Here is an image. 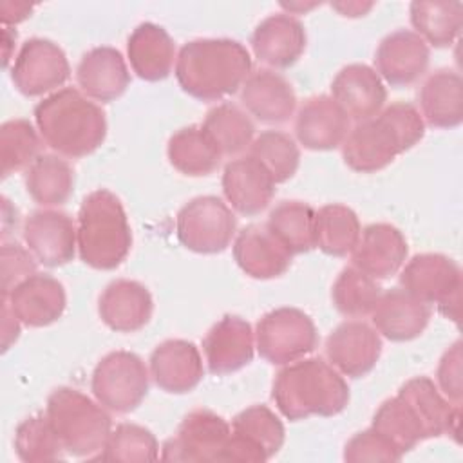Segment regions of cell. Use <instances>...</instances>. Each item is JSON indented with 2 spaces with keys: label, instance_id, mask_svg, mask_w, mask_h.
Listing matches in <instances>:
<instances>
[{
  "label": "cell",
  "instance_id": "1",
  "mask_svg": "<svg viewBox=\"0 0 463 463\" xmlns=\"http://www.w3.org/2000/svg\"><path fill=\"white\" fill-rule=\"evenodd\" d=\"M174 72L188 96L217 101L242 87L251 74V56L237 40L197 38L179 49Z\"/></svg>",
  "mask_w": 463,
  "mask_h": 463
},
{
  "label": "cell",
  "instance_id": "2",
  "mask_svg": "<svg viewBox=\"0 0 463 463\" xmlns=\"http://www.w3.org/2000/svg\"><path fill=\"white\" fill-rule=\"evenodd\" d=\"M425 134L420 110L409 101H394L374 118L358 121L342 143L345 165L371 174L391 165L400 154L412 148Z\"/></svg>",
  "mask_w": 463,
  "mask_h": 463
},
{
  "label": "cell",
  "instance_id": "3",
  "mask_svg": "<svg viewBox=\"0 0 463 463\" xmlns=\"http://www.w3.org/2000/svg\"><path fill=\"white\" fill-rule=\"evenodd\" d=\"M34 123L47 146L72 159L98 150L107 136L101 107L72 87L45 96L34 107Z\"/></svg>",
  "mask_w": 463,
  "mask_h": 463
},
{
  "label": "cell",
  "instance_id": "4",
  "mask_svg": "<svg viewBox=\"0 0 463 463\" xmlns=\"http://www.w3.org/2000/svg\"><path fill=\"white\" fill-rule=\"evenodd\" d=\"M271 398L280 414L291 421L309 416L329 418L347 407L349 387L324 358H302L277 373Z\"/></svg>",
  "mask_w": 463,
  "mask_h": 463
},
{
  "label": "cell",
  "instance_id": "5",
  "mask_svg": "<svg viewBox=\"0 0 463 463\" xmlns=\"http://www.w3.org/2000/svg\"><path fill=\"white\" fill-rule=\"evenodd\" d=\"M76 241L81 260L94 269H114L127 259L132 232L116 194L98 188L81 201Z\"/></svg>",
  "mask_w": 463,
  "mask_h": 463
},
{
  "label": "cell",
  "instance_id": "6",
  "mask_svg": "<svg viewBox=\"0 0 463 463\" xmlns=\"http://www.w3.org/2000/svg\"><path fill=\"white\" fill-rule=\"evenodd\" d=\"M45 416L67 454L98 458L112 430L107 409L74 387H58L47 398Z\"/></svg>",
  "mask_w": 463,
  "mask_h": 463
},
{
  "label": "cell",
  "instance_id": "7",
  "mask_svg": "<svg viewBox=\"0 0 463 463\" xmlns=\"http://www.w3.org/2000/svg\"><path fill=\"white\" fill-rule=\"evenodd\" d=\"M318 344L315 322L297 307H277L260 317L255 326L259 354L273 364L286 365L309 354Z\"/></svg>",
  "mask_w": 463,
  "mask_h": 463
},
{
  "label": "cell",
  "instance_id": "8",
  "mask_svg": "<svg viewBox=\"0 0 463 463\" xmlns=\"http://www.w3.org/2000/svg\"><path fill=\"white\" fill-rule=\"evenodd\" d=\"M400 286L425 304H438L439 313L458 322L461 300V269L441 253H418L400 273Z\"/></svg>",
  "mask_w": 463,
  "mask_h": 463
},
{
  "label": "cell",
  "instance_id": "9",
  "mask_svg": "<svg viewBox=\"0 0 463 463\" xmlns=\"http://www.w3.org/2000/svg\"><path fill=\"white\" fill-rule=\"evenodd\" d=\"M148 369L130 351L105 354L92 371L90 389L94 398L109 411L127 414L137 409L148 392Z\"/></svg>",
  "mask_w": 463,
  "mask_h": 463
},
{
  "label": "cell",
  "instance_id": "10",
  "mask_svg": "<svg viewBox=\"0 0 463 463\" xmlns=\"http://www.w3.org/2000/svg\"><path fill=\"white\" fill-rule=\"evenodd\" d=\"M235 230L237 219L232 208L215 195L190 199L175 217L179 242L195 253L224 251L235 237Z\"/></svg>",
  "mask_w": 463,
  "mask_h": 463
},
{
  "label": "cell",
  "instance_id": "11",
  "mask_svg": "<svg viewBox=\"0 0 463 463\" xmlns=\"http://www.w3.org/2000/svg\"><path fill=\"white\" fill-rule=\"evenodd\" d=\"M284 438L279 416L266 405H251L232 420V434L221 461H266L282 449Z\"/></svg>",
  "mask_w": 463,
  "mask_h": 463
},
{
  "label": "cell",
  "instance_id": "12",
  "mask_svg": "<svg viewBox=\"0 0 463 463\" xmlns=\"http://www.w3.org/2000/svg\"><path fill=\"white\" fill-rule=\"evenodd\" d=\"M71 76L63 49L49 38H29L11 65V81L18 92L34 98L54 92Z\"/></svg>",
  "mask_w": 463,
  "mask_h": 463
},
{
  "label": "cell",
  "instance_id": "13",
  "mask_svg": "<svg viewBox=\"0 0 463 463\" xmlns=\"http://www.w3.org/2000/svg\"><path fill=\"white\" fill-rule=\"evenodd\" d=\"M232 425L210 409H194L161 447L165 461H221Z\"/></svg>",
  "mask_w": 463,
  "mask_h": 463
},
{
  "label": "cell",
  "instance_id": "14",
  "mask_svg": "<svg viewBox=\"0 0 463 463\" xmlns=\"http://www.w3.org/2000/svg\"><path fill=\"white\" fill-rule=\"evenodd\" d=\"M24 241L40 264L58 268L74 259L78 248L76 224L61 210H34L25 217Z\"/></svg>",
  "mask_w": 463,
  "mask_h": 463
},
{
  "label": "cell",
  "instance_id": "15",
  "mask_svg": "<svg viewBox=\"0 0 463 463\" xmlns=\"http://www.w3.org/2000/svg\"><path fill=\"white\" fill-rule=\"evenodd\" d=\"M380 354V333L364 320H345L326 338V356L342 376H365L376 365Z\"/></svg>",
  "mask_w": 463,
  "mask_h": 463
},
{
  "label": "cell",
  "instance_id": "16",
  "mask_svg": "<svg viewBox=\"0 0 463 463\" xmlns=\"http://www.w3.org/2000/svg\"><path fill=\"white\" fill-rule=\"evenodd\" d=\"M430 51L411 29H396L383 36L374 52L376 74L392 87L414 83L429 67Z\"/></svg>",
  "mask_w": 463,
  "mask_h": 463
},
{
  "label": "cell",
  "instance_id": "17",
  "mask_svg": "<svg viewBox=\"0 0 463 463\" xmlns=\"http://www.w3.org/2000/svg\"><path fill=\"white\" fill-rule=\"evenodd\" d=\"M253 349L255 331L250 322L237 315H224L203 338L206 365L217 376L235 373L248 365L253 358Z\"/></svg>",
  "mask_w": 463,
  "mask_h": 463
},
{
  "label": "cell",
  "instance_id": "18",
  "mask_svg": "<svg viewBox=\"0 0 463 463\" xmlns=\"http://www.w3.org/2000/svg\"><path fill=\"white\" fill-rule=\"evenodd\" d=\"M9 307L24 326L43 327L56 322L67 306L63 284L47 273H33L5 297Z\"/></svg>",
  "mask_w": 463,
  "mask_h": 463
},
{
  "label": "cell",
  "instance_id": "19",
  "mask_svg": "<svg viewBox=\"0 0 463 463\" xmlns=\"http://www.w3.org/2000/svg\"><path fill=\"white\" fill-rule=\"evenodd\" d=\"M351 118L327 94L307 98L295 116V136L307 150H331L344 143Z\"/></svg>",
  "mask_w": 463,
  "mask_h": 463
},
{
  "label": "cell",
  "instance_id": "20",
  "mask_svg": "<svg viewBox=\"0 0 463 463\" xmlns=\"http://www.w3.org/2000/svg\"><path fill=\"white\" fill-rule=\"evenodd\" d=\"M222 194L241 215L253 217L264 212L275 194L269 172L250 154L232 159L222 172Z\"/></svg>",
  "mask_w": 463,
  "mask_h": 463
},
{
  "label": "cell",
  "instance_id": "21",
  "mask_svg": "<svg viewBox=\"0 0 463 463\" xmlns=\"http://www.w3.org/2000/svg\"><path fill=\"white\" fill-rule=\"evenodd\" d=\"M291 251L271 233L268 224L244 226L233 241V259L251 279L280 277L291 266Z\"/></svg>",
  "mask_w": 463,
  "mask_h": 463
},
{
  "label": "cell",
  "instance_id": "22",
  "mask_svg": "<svg viewBox=\"0 0 463 463\" xmlns=\"http://www.w3.org/2000/svg\"><path fill=\"white\" fill-rule=\"evenodd\" d=\"M150 378L170 394H184L199 385L204 376L203 358L195 344L183 338H168L150 354Z\"/></svg>",
  "mask_w": 463,
  "mask_h": 463
},
{
  "label": "cell",
  "instance_id": "23",
  "mask_svg": "<svg viewBox=\"0 0 463 463\" xmlns=\"http://www.w3.org/2000/svg\"><path fill=\"white\" fill-rule=\"evenodd\" d=\"M306 29L289 13H273L260 20L251 33L253 54L273 69L291 67L306 49Z\"/></svg>",
  "mask_w": 463,
  "mask_h": 463
},
{
  "label": "cell",
  "instance_id": "24",
  "mask_svg": "<svg viewBox=\"0 0 463 463\" xmlns=\"http://www.w3.org/2000/svg\"><path fill=\"white\" fill-rule=\"evenodd\" d=\"M409 248L403 233L389 222H373L360 232L351 251L353 266L373 279H389L400 271Z\"/></svg>",
  "mask_w": 463,
  "mask_h": 463
},
{
  "label": "cell",
  "instance_id": "25",
  "mask_svg": "<svg viewBox=\"0 0 463 463\" xmlns=\"http://www.w3.org/2000/svg\"><path fill=\"white\" fill-rule=\"evenodd\" d=\"M331 98L358 123L383 109L387 89L374 69L365 63H349L333 78Z\"/></svg>",
  "mask_w": 463,
  "mask_h": 463
},
{
  "label": "cell",
  "instance_id": "26",
  "mask_svg": "<svg viewBox=\"0 0 463 463\" xmlns=\"http://www.w3.org/2000/svg\"><path fill=\"white\" fill-rule=\"evenodd\" d=\"M154 300L146 286L130 279H116L105 286L98 300L101 322L118 333H134L152 317Z\"/></svg>",
  "mask_w": 463,
  "mask_h": 463
},
{
  "label": "cell",
  "instance_id": "27",
  "mask_svg": "<svg viewBox=\"0 0 463 463\" xmlns=\"http://www.w3.org/2000/svg\"><path fill=\"white\" fill-rule=\"evenodd\" d=\"M76 81L87 98L109 103L127 90L130 72L123 54L116 47L99 45L80 58Z\"/></svg>",
  "mask_w": 463,
  "mask_h": 463
},
{
  "label": "cell",
  "instance_id": "28",
  "mask_svg": "<svg viewBox=\"0 0 463 463\" xmlns=\"http://www.w3.org/2000/svg\"><path fill=\"white\" fill-rule=\"evenodd\" d=\"M371 317L380 335L392 342H409L429 326L430 306L403 288H391L380 295Z\"/></svg>",
  "mask_w": 463,
  "mask_h": 463
},
{
  "label": "cell",
  "instance_id": "29",
  "mask_svg": "<svg viewBox=\"0 0 463 463\" xmlns=\"http://www.w3.org/2000/svg\"><path fill=\"white\" fill-rule=\"evenodd\" d=\"M241 103L262 123H286L297 107V94L291 83L271 69L251 72L241 87Z\"/></svg>",
  "mask_w": 463,
  "mask_h": 463
},
{
  "label": "cell",
  "instance_id": "30",
  "mask_svg": "<svg viewBox=\"0 0 463 463\" xmlns=\"http://www.w3.org/2000/svg\"><path fill=\"white\" fill-rule=\"evenodd\" d=\"M398 394L416 412L427 439L450 434L458 441L461 405L449 402L430 378L414 376L400 387Z\"/></svg>",
  "mask_w": 463,
  "mask_h": 463
},
{
  "label": "cell",
  "instance_id": "31",
  "mask_svg": "<svg viewBox=\"0 0 463 463\" xmlns=\"http://www.w3.org/2000/svg\"><path fill=\"white\" fill-rule=\"evenodd\" d=\"M132 71L146 81L165 80L174 67L175 43L168 31L154 22L139 24L127 40Z\"/></svg>",
  "mask_w": 463,
  "mask_h": 463
},
{
  "label": "cell",
  "instance_id": "32",
  "mask_svg": "<svg viewBox=\"0 0 463 463\" xmlns=\"http://www.w3.org/2000/svg\"><path fill=\"white\" fill-rule=\"evenodd\" d=\"M421 118L436 128H454L463 121V80L452 69L427 76L418 92Z\"/></svg>",
  "mask_w": 463,
  "mask_h": 463
},
{
  "label": "cell",
  "instance_id": "33",
  "mask_svg": "<svg viewBox=\"0 0 463 463\" xmlns=\"http://www.w3.org/2000/svg\"><path fill=\"white\" fill-rule=\"evenodd\" d=\"M25 188L42 206H61L74 190V170L56 154H40L25 170Z\"/></svg>",
  "mask_w": 463,
  "mask_h": 463
},
{
  "label": "cell",
  "instance_id": "34",
  "mask_svg": "<svg viewBox=\"0 0 463 463\" xmlns=\"http://www.w3.org/2000/svg\"><path fill=\"white\" fill-rule=\"evenodd\" d=\"M166 156L175 170L192 177L212 174L222 157L199 125L183 127L174 132L166 145Z\"/></svg>",
  "mask_w": 463,
  "mask_h": 463
},
{
  "label": "cell",
  "instance_id": "35",
  "mask_svg": "<svg viewBox=\"0 0 463 463\" xmlns=\"http://www.w3.org/2000/svg\"><path fill=\"white\" fill-rule=\"evenodd\" d=\"M358 215L345 204L333 203L315 212V246L331 257L351 253L360 237Z\"/></svg>",
  "mask_w": 463,
  "mask_h": 463
},
{
  "label": "cell",
  "instance_id": "36",
  "mask_svg": "<svg viewBox=\"0 0 463 463\" xmlns=\"http://www.w3.org/2000/svg\"><path fill=\"white\" fill-rule=\"evenodd\" d=\"M201 127L213 141L221 156H237L244 152L255 136L251 118L241 107L230 101L212 107L206 112Z\"/></svg>",
  "mask_w": 463,
  "mask_h": 463
},
{
  "label": "cell",
  "instance_id": "37",
  "mask_svg": "<svg viewBox=\"0 0 463 463\" xmlns=\"http://www.w3.org/2000/svg\"><path fill=\"white\" fill-rule=\"evenodd\" d=\"M411 24L414 33L420 34L425 43L434 47H449L459 34L463 24L461 2H425L414 0L409 5Z\"/></svg>",
  "mask_w": 463,
  "mask_h": 463
},
{
  "label": "cell",
  "instance_id": "38",
  "mask_svg": "<svg viewBox=\"0 0 463 463\" xmlns=\"http://www.w3.org/2000/svg\"><path fill=\"white\" fill-rule=\"evenodd\" d=\"M266 224L291 255L315 248V210L307 203L280 201L271 208Z\"/></svg>",
  "mask_w": 463,
  "mask_h": 463
},
{
  "label": "cell",
  "instance_id": "39",
  "mask_svg": "<svg viewBox=\"0 0 463 463\" xmlns=\"http://www.w3.org/2000/svg\"><path fill=\"white\" fill-rule=\"evenodd\" d=\"M371 427L383 434L402 456L414 449L420 441L427 439L416 412L400 394L385 400L378 407Z\"/></svg>",
  "mask_w": 463,
  "mask_h": 463
},
{
  "label": "cell",
  "instance_id": "40",
  "mask_svg": "<svg viewBox=\"0 0 463 463\" xmlns=\"http://www.w3.org/2000/svg\"><path fill=\"white\" fill-rule=\"evenodd\" d=\"M382 288L371 275L364 273L356 266L344 268L331 288V300L338 313L344 317H365L371 315Z\"/></svg>",
  "mask_w": 463,
  "mask_h": 463
},
{
  "label": "cell",
  "instance_id": "41",
  "mask_svg": "<svg viewBox=\"0 0 463 463\" xmlns=\"http://www.w3.org/2000/svg\"><path fill=\"white\" fill-rule=\"evenodd\" d=\"M250 156L269 172L275 184L291 179L300 163L297 141L280 130L260 132L250 145Z\"/></svg>",
  "mask_w": 463,
  "mask_h": 463
},
{
  "label": "cell",
  "instance_id": "42",
  "mask_svg": "<svg viewBox=\"0 0 463 463\" xmlns=\"http://www.w3.org/2000/svg\"><path fill=\"white\" fill-rule=\"evenodd\" d=\"M40 136L25 118L7 119L0 127L2 177L29 166L40 156Z\"/></svg>",
  "mask_w": 463,
  "mask_h": 463
},
{
  "label": "cell",
  "instance_id": "43",
  "mask_svg": "<svg viewBox=\"0 0 463 463\" xmlns=\"http://www.w3.org/2000/svg\"><path fill=\"white\" fill-rule=\"evenodd\" d=\"M14 450L25 463L56 461L63 458V445L47 416H29L14 430Z\"/></svg>",
  "mask_w": 463,
  "mask_h": 463
},
{
  "label": "cell",
  "instance_id": "44",
  "mask_svg": "<svg viewBox=\"0 0 463 463\" xmlns=\"http://www.w3.org/2000/svg\"><path fill=\"white\" fill-rule=\"evenodd\" d=\"M98 458L123 463L156 461L159 458V443L148 429L136 423H119L110 430Z\"/></svg>",
  "mask_w": 463,
  "mask_h": 463
},
{
  "label": "cell",
  "instance_id": "45",
  "mask_svg": "<svg viewBox=\"0 0 463 463\" xmlns=\"http://www.w3.org/2000/svg\"><path fill=\"white\" fill-rule=\"evenodd\" d=\"M344 459L349 463L364 461H398L402 459L400 450L373 427L356 432L344 449Z\"/></svg>",
  "mask_w": 463,
  "mask_h": 463
},
{
  "label": "cell",
  "instance_id": "46",
  "mask_svg": "<svg viewBox=\"0 0 463 463\" xmlns=\"http://www.w3.org/2000/svg\"><path fill=\"white\" fill-rule=\"evenodd\" d=\"M36 273L34 255L18 242L2 244V297L16 284Z\"/></svg>",
  "mask_w": 463,
  "mask_h": 463
},
{
  "label": "cell",
  "instance_id": "47",
  "mask_svg": "<svg viewBox=\"0 0 463 463\" xmlns=\"http://www.w3.org/2000/svg\"><path fill=\"white\" fill-rule=\"evenodd\" d=\"M461 342L456 340L441 356L436 371L439 392L452 403L461 405L463 383H461Z\"/></svg>",
  "mask_w": 463,
  "mask_h": 463
},
{
  "label": "cell",
  "instance_id": "48",
  "mask_svg": "<svg viewBox=\"0 0 463 463\" xmlns=\"http://www.w3.org/2000/svg\"><path fill=\"white\" fill-rule=\"evenodd\" d=\"M20 320L9 307L7 300L2 298V351H7L20 335Z\"/></svg>",
  "mask_w": 463,
  "mask_h": 463
},
{
  "label": "cell",
  "instance_id": "49",
  "mask_svg": "<svg viewBox=\"0 0 463 463\" xmlns=\"http://www.w3.org/2000/svg\"><path fill=\"white\" fill-rule=\"evenodd\" d=\"M33 5L25 2H2L0 4V20L7 27L11 24H18L31 16Z\"/></svg>",
  "mask_w": 463,
  "mask_h": 463
},
{
  "label": "cell",
  "instance_id": "50",
  "mask_svg": "<svg viewBox=\"0 0 463 463\" xmlns=\"http://www.w3.org/2000/svg\"><path fill=\"white\" fill-rule=\"evenodd\" d=\"M373 5H374L373 2H333L331 4V7L336 9L340 14L351 16V18L364 16Z\"/></svg>",
  "mask_w": 463,
  "mask_h": 463
},
{
  "label": "cell",
  "instance_id": "51",
  "mask_svg": "<svg viewBox=\"0 0 463 463\" xmlns=\"http://www.w3.org/2000/svg\"><path fill=\"white\" fill-rule=\"evenodd\" d=\"M16 40V31H13L11 27H4L2 29V56H4V67L9 65V60H11V45L13 42Z\"/></svg>",
  "mask_w": 463,
  "mask_h": 463
},
{
  "label": "cell",
  "instance_id": "52",
  "mask_svg": "<svg viewBox=\"0 0 463 463\" xmlns=\"http://www.w3.org/2000/svg\"><path fill=\"white\" fill-rule=\"evenodd\" d=\"M317 4H282V7H288L289 9V14H293L295 11H306V9H311L315 7Z\"/></svg>",
  "mask_w": 463,
  "mask_h": 463
}]
</instances>
